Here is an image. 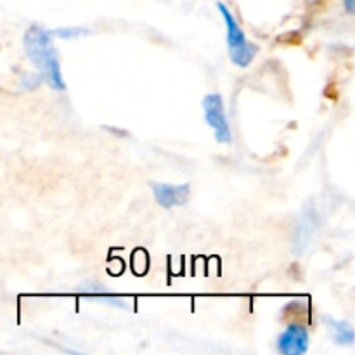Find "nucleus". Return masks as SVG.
<instances>
[{
  "instance_id": "f257e3e1",
  "label": "nucleus",
  "mask_w": 355,
  "mask_h": 355,
  "mask_svg": "<svg viewBox=\"0 0 355 355\" xmlns=\"http://www.w3.org/2000/svg\"><path fill=\"white\" fill-rule=\"evenodd\" d=\"M23 44L28 59L40 71V78L51 89H54L55 92L66 90V83L64 78H62L58 52H55L54 42H52V31H47L45 28L33 24L24 33Z\"/></svg>"
},
{
  "instance_id": "f03ea898",
  "label": "nucleus",
  "mask_w": 355,
  "mask_h": 355,
  "mask_svg": "<svg viewBox=\"0 0 355 355\" xmlns=\"http://www.w3.org/2000/svg\"><path fill=\"white\" fill-rule=\"evenodd\" d=\"M217 7L218 10H220L225 23V40H227L229 58H231V61L234 62L236 66L246 68V66L252 64L253 59L257 58L259 47L246 38L245 31L241 30L239 23L236 21L234 14L231 12V9H229L224 2H218Z\"/></svg>"
},
{
  "instance_id": "7ed1b4c3",
  "label": "nucleus",
  "mask_w": 355,
  "mask_h": 355,
  "mask_svg": "<svg viewBox=\"0 0 355 355\" xmlns=\"http://www.w3.org/2000/svg\"><path fill=\"white\" fill-rule=\"evenodd\" d=\"M201 106H203L205 120H207L208 127L214 130L217 142H220V144H231V127H229L227 114H225L224 107V99H222L220 94H207V96L203 97V101H201Z\"/></svg>"
},
{
  "instance_id": "20e7f679",
  "label": "nucleus",
  "mask_w": 355,
  "mask_h": 355,
  "mask_svg": "<svg viewBox=\"0 0 355 355\" xmlns=\"http://www.w3.org/2000/svg\"><path fill=\"white\" fill-rule=\"evenodd\" d=\"M311 345V335L304 324H290L277 338V352L283 355H304Z\"/></svg>"
},
{
  "instance_id": "39448f33",
  "label": "nucleus",
  "mask_w": 355,
  "mask_h": 355,
  "mask_svg": "<svg viewBox=\"0 0 355 355\" xmlns=\"http://www.w3.org/2000/svg\"><path fill=\"white\" fill-rule=\"evenodd\" d=\"M153 194L159 207H184L191 196L189 184H153Z\"/></svg>"
},
{
  "instance_id": "423d86ee",
  "label": "nucleus",
  "mask_w": 355,
  "mask_h": 355,
  "mask_svg": "<svg viewBox=\"0 0 355 355\" xmlns=\"http://www.w3.org/2000/svg\"><path fill=\"white\" fill-rule=\"evenodd\" d=\"M324 322L328 324L335 343H338V345H352L355 338L352 324H349L347 321H336V319L331 318H324Z\"/></svg>"
},
{
  "instance_id": "0eeeda50",
  "label": "nucleus",
  "mask_w": 355,
  "mask_h": 355,
  "mask_svg": "<svg viewBox=\"0 0 355 355\" xmlns=\"http://www.w3.org/2000/svg\"><path fill=\"white\" fill-rule=\"evenodd\" d=\"M78 291L83 295V297L92 298V300L103 302V304L116 305V307H125V304L120 300V298L114 297V295H111V293H107V291L104 290L103 286H99V284H89V286L80 288Z\"/></svg>"
},
{
  "instance_id": "6e6552de",
  "label": "nucleus",
  "mask_w": 355,
  "mask_h": 355,
  "mask_svg": "<svg viewBox=\"0 0 355 355\" xmlns=\"http://www.w3.org/2000/svg\"><path fill=\"white\" fill-rule=\"evenodd\" d=\"M90 33V30L82 26H66V28H58V30L52 31V35L59 38H66V40H71V38H80L87 37Z\"/></svg>"
},
{
  "instance_id": "1a4fd4ad",
  "label": "nucleus",
  "mask_w": 355,
  "mask_h": 355,
  "mask_svg": "<svg viewBox=\"0 0 355 355\" xmlns=\"http://www.w3.org/2000/svg\"><path fill=\"white\" fill-rule=\"evenodd\" d=\"M343 3H345L347 12L352 14V12H354V9H355V0H343Z\"/></svg>"
}]
</instances>
